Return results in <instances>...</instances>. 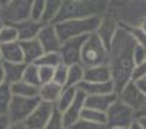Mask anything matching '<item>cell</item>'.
<instances>
[{
    "label": "cell",
    "instance_id": "11",
    "mask_svg": "<svg viewBox=\"0 0 146 129\" xmlns=\"http://www.w3.org/2000/svg\"><path fill=\"white\" fill-rule=\"evenodd\" d=\"M36 39L39 44L42 45L44 52H51V51H59L61 48V39L56 33L55 25L54 23H44L42 28L39 29Z\"/></svg>",
    "mask_w": 146,
    "mask_h": 129
},
{
    "label": "cell",
    "instance_id": "49",
    "mask_svg": "<svg viewBox=\"0 0 146 129\" xmlns=\"http://www.w3.org/2000/svg\"><path fill=\"white\" fill-rule=\"evenodd\" d=\"M10 2H12V0H0V7H2V9H3V7H6Z\"/></svg>",
    "mask_w": 146,
    "mask_h": 129
},
{
    "label": "cell",
    "instance_id": "51",
    "mask_svg": "<svg viewBox=\"0 0 146 129\" xmlns=\"http://www.w3.org/2000/svg\"><path fill=\"white\" fill-rule=\"evenodd\" d=\"M107 129H127V128H123V126H111V128H107Z\"/></svg>",
    "mask_w": 146,
    "mask_h": 129
},
{
    "label": "cell",
    "instance_id": "18",
    "mask_svg": "<svg viewBox=\"0 0 146 129\" xmlns=\"http://www.w3.org/2000/svg\"><path fill=\"white\" fill-rule=\"evenodd\" d=\"M77 89L81 90L82 93H86L87 96L90 94H106V93H113L114 92V84L113 80L104 81V83H96V81H84L82 80Z\"/></svg>",
    "mask_w": 146,
    "mask_h": 129
},
{
    "label": "cell",
    "instance_id": "8",
    "mask_svg": "<svg viewBox=\"0 0 146 129\" xmlns=\"http://www.w3.org/2000/svg\"><path fill=\"white\" fill-rule=\"evenodd\" d=\"M117 99L127 104L129 107L135 110V113L146 103V97L142 94V92L137 89V86L133 80H129L123 87L117 92Z\"/></svg>",
    "mask_w": 146,
    "mask_h": 129
},
{
    "label": "cell",
    "instance_id": "48",
    "mask_svg": "<svg viewBox=\"0 0 146 129\" xmlns=\"http://www.w3.org/2000/svg\"><path fill=\"white\" fill-rule=\"evenodd\" d=\"M5 83V70H3V64L0 61V84Z\"/></svg>",
    "mask_w": 146,
    "mask_h": 129
},
{
    "label": "cell",
    "instance_id": "1",
    "mask_svg": "<svg viewBox=\"0 0 146 129\" xmlns=\"http://www.w3.org/2000/svg\"><path fill=\"white\" fill-rule=\"evenodd\" d=\"M135 44V38L120 23L109 45V66L111 70V80L116 93L130 80L132 70L135 67L132 57Z\"/></svg>",
    "mask_w": 146,
    "mask_h": 129
},
{
    "label": "cell",
    "instance_id": "40",
    "mask_svg": "<svg viewBox=\"0 0 146 129\" xmlns=\"http://www.w3.org/2000/svg\"><path fill=\"white\" fill-rule=\"evenodd\" d=\"M135 81V80H133ZM136 83V86H137V89L142 92V94L146 97V78H140V80H136L135 81Z\"/></svg>",
    "mask_w": 146,
    "mask_h": 129
},
{
    "label": "cell",
    "instance_id": "13",
    "mask_svg": "<svg viewBox=\"0 0 146 129\" xmlns=\"http://www.w3.org/2000/svg\"><path fill=\"white\" fill-rule=\"evenodd\" d=\"M12 25L17 31L19 41H28V39H33V38L38 36V32L42 28L44 23L39 22V20H33V19L28 17V19H23V20H19V22H13Z\"/></svg>",
    "mask_w": 146,
    "mask_h": 129
},
{
    "label": "cell",
    "instance_id": "41",
    "mask_svg": "<svg viewBox=\"0 0 146 129\" xmlns=\"http://www.w3.org/2000/svg\"><path fill=\"white\" fill-rule=\"evenodd\" d=\"M7 129H29L25 122H12Z\"/></svg>",
    "mask_w": 146,
    "mask_h": 129
},
{
    "label": "cell",
    "instance_id": "20",
    "mask_svg": "<svg viewBox=\"0 0 146 129\" xmlns=\"http://www.w3.org/2000/svg\"><path fill=\"white\" fill-rule=\"evenodd\" d=\"M3 70H5V81L12 84L19 80H22L23 71L26 67V62H9V61H2Z\"/></svg>",
    "mask_w": 146,
    "mask_h": 129
},
{
    "label": "cell",
    "instance_id": "9",
    "mask_svg": "<svg viewBox=\"0 0 146 129\" xmlns=\"http://www.w3.org/2000/svg\"><path fill=\"white\" fill-rule=\"evenodd\" d=\"M54 109H55V103L40 100L38 103V106L32 110V113L28 116L25 123L28 125L29 129H44L48 119L51 118Z\"/></svg>",
    "mask_w": 146,
    "mask_h": 129
},
{
    "label": "cell",
    "instance_id": "33",
    "mask_svg": "<svg viewBox=\"0 0 146 129\" xmlns=\"http://www.w3.org/2000/svg\"><path fill=\"white\" fill-rule=\"evenodd\" d=\"M70 128L71 129H107V125L96 123V122H90V120H84V119H78Z\"/></svg>",
    "mask_w": 146,
    "mask_h": 129
},
{
    "label": "cell",
    "instance_id": "50",
    "mask_svg": "<svg viewBox=\"0 0 146 129\" xmlns=\"http://www.w3.org/2000/svg\"><path fill=\"white\" fill-rule=\"evenodd\" d=\"M5 26V20H3V17L0 16V31H2V28Z\"/></svg>",
    "mask_w": 146,
    "mask_h": 129
},
{
    "label": "cell",
    "instance_id": "39",
    "mask_svg": "<svg viewBox=\"0 0 146 129\" xmlns=\"http://www.w3.org/2000/svg\"><path fill=\"white\" fill-rule=\"evenodd\" d=\"M10 119L7 116V113H2L0 115V129H7L10 126Z\"/></svg>",
    "mask_w": 146,
    "mask_h": 129
},
{
    "label": "cell",
    "instance_id": "10",
    "mask_svg": "<svg viewBox=\"0 0 146 129\" xmlns=\"http://www.w3.org/2000/svg\"><path fill=\"white\" fill-rule=\"evenodd\" d=\"M86 38H87V35L75 36V38H70L67 41H62L61 48H59L62 62L67 64V66L80 62V54H81V48H82V44H84Z\"/></svg>",
    "mask_w": 146,
    "mask_h": 129
},
{
    "label": "cell",
    "instance_id": "16",
    "mask_svg": "<svg viewBox=\"0 0 146 129\" xmlns=\"http://www.w3.org/2000/svg\"><path fill=\"white\" fill-rule=\"evenodd\" d=\"M19 42H20V48H22V54H23V62L26 64L36 62L39 57L44 54V48L36 38L28 39V41H19Z\"/></svg>",
    "mask_w": 146,
    "mask_h": 129
},
{
    "label": "cell",
    "instance_id": "45",
    "mask_svg": "<svg viewBox=\"0 0 146 129\" xmlns=\"http://www.w3.org/2000/svg\"><path fill=\"white\" fill-rule=\"evenodd\" d=\"M127 129H142V126H140V123L137 122V119H135V120L127 126Z\"/></svg>",
    "mask_w": 146,
    "mask_h": 129
},
{
    "label": "cell",
    "instance_id": "27",
    "mask_svg": "<svg viewBox=\"0 0 146 129\" xmlns=\"http://www.w3.org/2000/svg\"><path fill=\"white\" fill-rule=\"evenodd\" d=\"M62 62L59 51H51V52H44L39 57V59L35 62L36 66H48V67H56Z\"/></svg>",
    "mask_w": 146,
    "mask_h": 129
},
{
    "label": "cell",
    "instance_id": "24",
    "mask_svg": "<svg viewBox=\"0 0 146 129\" xmlns=\"http://www.w3.org/2000/svg\"><path fill=\"white\" fill-rule=\"evenodd\" d=\"M61 5H62V0H45V9H44V15H42L40 22L52 23L61 9Z\"/></svg>",
    "mask_w": 146,
    "mask_h": 129
},
{
    "label": "cell",
    "instance_id": "34",
    "mask_svg": "<svg viewBox=\"0 0 146 129\" xmlns=\"http://www.w3.org/2000/svg\"><path fill=\"white\" fill-rule=\"evenodd\" d=\"M44 9H45V0H33L32 7H31V19L40 22L44 15Z\"/></svg>",
    "mask_w": 146,
    "mask_h": 129
},
{
    "label": "cell",
    "instance_id": "2",
    "mask_svg": "<svg viewBox=\"0 0 146 129\" xmlns=\"http://www.w3.org/2000/svg\"><path fill=\"white\" fill-rule=\"evenodd\" d=\"M101 20V15H93L87 17H80V19H70V20H62V22H56L55 29L56 33L62 41H67L70 38L75 36H84L90 35L97 31L98 25Z\"/></svg>",
    "mask_w": 146,
    "mask_h": 129
},
{
    "label": "cell",
    "instance_id": "22",
    "mask_svg": "<svg viewBox=\"0 0 146 129\" xmlns=\"http://www.w3.org/2000/svg\"><path fill=\"white\" fill-rule=\"evenodd\" d=\"M10 92L13 96H23V97H36L39 93V87L26 83L25 80H19L10 84Z\"/></svg>",
    "mask_w": 146,
    "mask_h": 129
},
{
    "label": "cell",
    "instance_id": "53",
    "mask_svg": "<svg viewBox=\"0 0 146 129\" xmlns=\"http://www.w3.org/2000/svg\"><path fill=\"white\" fill-rule=\"evenodd\" d=\"M0 61H2V52H0Z\"/></svg>",
    "mask_w": 146,
    "mask_h": 129
},
{
    "label": "cell",
    "instance_id": "15",
    "mask_svg": "<svg viewBox=\"0 0 146 129\" xmlns=\"http://www.w3.org/2000/svg\"><path fill=\"white\" fill-rule=\"evenodd\" d=\"M116 100H117V93L116 92L106 93V94H90V96L86 94L84 106L91 107V109H97L100 112H106L110 107V104Z\"/></svg>",
    "mask_w": 146,
    "mask_h": 129
},
{
    "label": "cell",
    "instance_id": "29",
    "mask_svg": "<svg viewBox=\"0 0 146 129\" xmlns=\"http://www.w3.org/2000/svg\"><path fill=\"white\" fill-rule=\"evenodd\" d=\"M12 92H10V84L9 83H2L0 84V115L7 112V107L12 99Z\"/></svg>",
    "mask_w": 146,
    "mask_h": 129
},
{
    "label": "cell",
    "instance_id": "42",
    "mask_svg": "<svg viewBox=\"0 0 146 129\" xmlns=\"http://www.w3.org/2000/svg\"><path fill=\"white\" fill-rule=\"evenodd\" d=\"M93 2H94L96 5H98V6L103 9V12H106V10H107V7H109L110 0H93Z\"/></svg>",
    "mask_w": 146,
    "mask_h": 129
},
{
    "label": "cell",
    "instance_id": "56",
    "mask_svg": "<svg viewBox=\"0 0 146 129\" xmlns=\"http://www.w3.org/2000/svg\"><path fill=\"white\" fill-rule=\"evenodd\" d=\"M145 78H146V77H145Z\"/></svg>",
    "mask_w": 146,
    "mask_h": 129
},
{
    "label": "cell",
    "instance_id": "25",
    "mask_svg": "<svg viewBox=\"0 0 146 129\" xmlns=\"http://www.w3.org/2000/svg\"><path fill=\"white\" fill-rule=\"evenodd\" d=\"M82 78H84V67H82L80 62L68 66V74H67L65 86H75L77 87V86L82 81Z\"/></svg>",
    "mask_w": 146,
    "mask_h": 129
},
{
    "label": "cell",
    "instance_id": "43",
    "mask_svg": "<svg viewBox=\"0 0 146 129\" xmlns=\"http://www.w3.org/2000/svg\"><path fill=\"white\" fill-rule=\"evenodd\" d=\"M130 2V0H110V3H109V6L110 5H117V6H124V5H127Z\"/></svg>",
    "mask_w": 146,
    "mask_h": 129
},
{
    "label": "cell",
    "instance_id": "32",
    "mask_svg": "<svg viewBox=\"0 0 146 129\" xmlns=\"http://www.w3.org/2000/svg\"><path fill=\"white\" fill-rule=\"evenodd\" d=\"M67 74H68V66L64 64V62H61L59 66H56L55 70H54L52 81H55L56 84H59V86L64 87L65 83H67Z\"/></svg>",
    "mask_w": 146,
    "mask_h": 129
},
{
    "label": "cell",
    "instance_id": "23",
    "mask_svg": "<svg viewBox=\"0 0 146 129\" xmlns=\"http://www.w3.org/2000/svg\"><path fill=\"white\" fill-rule=\"evenodd\" d=\"M77 87L75 86H64V89H62L58 100L55 102V107L59 110V112H64L67 107L72 103L75 94H77Z\"/></svg>",
    "mask_w": 146,
    "mask_h": 129
},
{
    "label": "cell",
    "instance_id": "28",
    "mask_svg": "<svg viewBox=\"0 0 146 129\" xmlns=\"http://www.w3.org/2000/svg\"><path fill=\"white\" fill-rule=\"evenodd\" d=\"M22 80H25L26 83H29V84H32V86H36V87H39V86H40V81H39V73H38V66H36L35 62H32V64H26Z\"/></svg>",
    "mask_w": 146,
    "mask_h": 129
},
{
    "label": "cell",
    "instance_id": "46",
    "mask_svg": "<svg viewBox=\"0 0 146 129\" xmlns=\"http://www.w3.org/2000/svg\"><path fill=\"white\" fill-rule=\"evenodd\" d=\"M137 28H139L143 33H146V16L140 20V23H139V26H137Z\"/></svg>",
    "mask_w": 146,
    "mask_h": 129
},
{
    "label": "cell",
    "instance_id": "52",
    "mask_svg": "<svg viewBox=\"0 0 146 129\" xmlns=\"http://www.w3.org/2000/svg\"><path fill=\"white\" fill-rule=\"evenodd\" d=\"M2 10H3V9H2V7H0V16H2Z\"/></svg>",
    "mask_w": 146,
    "mask_h": 129
},
{
    "label": "cell",
    "instance_id": "4",
    "mask_svg": "<svg viewBox=\"0 0 146 129\" xmlns=\"http://www.w3.org/2000/svg\"><path fill=\"white\" fill-rule=\"evenodd\" d=\"M103 13L106 12H103V9L98 5H96L93 0H64L52 23L70 19L87 17L93 15H103Z\"/></svg>",
    "mask_w": 146,
    "mask_h": 129
},
{
    "label": "cell",
    "instance_id": "7",
    "mask_svg": "<svg viewBox=\"0 0 146 129\" xmlns=\"http://www.w3.org/2000/svg\"><path fill=\"white\" fill-rule=\"evenodd\" d=\"M33 0H12V2L3 7L2 17L5 22L13 23L31 17V7H32Z\"/></svg>",
    "mask_w": 146,
    "mask_h": 129
},
{
    "label": "cell",
    "instance_id": "47",
    "mask_svg": "<svg viewBox=\"0 0 146 129\" xmlns=\"http://www.w3.org/2000/svg\"><path fill=\"white\" fill-rule=\"evenodd\" d=\"M136 116H146V103L140 107L137 112H136Z\"/></svg>",
    "mask_w": 146,
    "mask_h": 129
},
{
    "label": "cell",
    "instance_id": "36",
    "mask_svg": "<svg viewBox=\"0 0 146 129\" xmlns=\"http://www.w3.org/2000/svg\"><path fill=\"white\" fill-rule=\"evenodd\" d=\"M54 70L55 67H48V66H38V73H39V81L40 84L52 81L54 77Z\"/></svg>",
    "mask_w": 146,
    "mask_h": 129
},
{
    "label": "cell",
    "instance_id": "3",
    "mask_svg": "<svg viewBox=\"0 0 146 129\" xmlns=\"http://www.w3.org/2000/svg\"><path fill=\"white\" fill-rule=\"evenodd\" d=\"M80 64L82 67H93L100 64H109V48L103 44L96 32L87 35L80 54Z\"/></svg>",
    "mask_w": 146,
    "mask_h": 129
},
{
    "label": "cell",
    "instance_id": "37",
    "mask_svg": "<svg viewBox=\"0 0 146 129\" xmlns=\"http://www.w3.org/2000/svg\"><path fill=\"white\" fill-rule=\"evenodd\" d=\"M132 57H133V62H135V66H136V64H140V62L146 61V49L136 42L135 47H133Z\"/></svg>",
    "mask_w": 146,
    "mask_h": 129
},
{
    "label": "cell",
    "instance_id": "31",
    "mask_svg": "<svg viewBox=\"0 0 146 129\" xmlns=\"http://www.w3.org/2000/svg\"><path fill=\"white\" fill-rule=\"evenodd\" d=\"M44 129H65V123H64V116H62V112H59L56 107H55Z\"/></svg>",
    "mask_w": 146,
    "mask_h": 129
},
{
    "label": "cell",
    "instance_id": "55",
    "mask_svg": "<svg viewBox=\"0 0 146 129\" xmlns=\"http://www.w3.org/2000/svg\"><path fill=\"white\" fill-rule=\"evenodd\" d=\"M62 2H64V0H62Z\"/></svg>",
    "mask_w": 146,
    "mask_h": 129
},
{
    "label": "cell",
    "instance_id": "12",
    "mask_svg": "<svg viewBox=\"0 0 146 129\" xmlns=\"http://www.w3.org/2000/svg\"><path fill=\"white\" fill-rule=\"evenodd\" d=\"M119 26H120V23L114 15H111V13H103L101 15V20H100V25H98L96 33L98 35V38L103 41V44L107 48L110 45L116 31L119 29Z\"/></svg>",
    "mask_w": 146,
    "mask_h": 129
},
{
    "label": "cell",
    "instance_id": "30",
    "mask_svg": "<svg viewBox=\"0 0 146 129\" xmlns=\"http://www.w3.org/2000/svg\"><path fill=\"white\" fill-rule=\"evenodd\" d=\"M19 41L17 38V31L12 23H6L0 31V44H9V42H16Z\"/></svg>",
    "mask_w": 146,
    "mask_h": 129
},
{
    "label": "cell",
    "instance_id": "44",
    "mask_svg": "<svg viewBox=\"0 0 146 129\" xmlns=\"http://www.w3.org/2000/svg\"><path fill=\"white\" fill-rule=\"evenodd\" d=\"M136 119H137V122L140 123L142 129H146V116H136Z\"/></svg>",
    "mask_w": 146,
    "mask_h": 129
},
{
    "label": "cell",
    "instance_id": "19",
    "mask_svg": "<svg viewBox=\"0 0 146 129\" xmlns=\"http://www.w3.org/2000/svg\"><path fill=\"white\" fill-rule=\"evenodd\" d=\"M0 52H2V61L23 62V54L19 41L9 42V44H0Z\"/></svg>",
    "mask_w": 146,
    "mask_h": 129
},
{
    "label": "cell",
    "instance_id": "5",
    "mask_svg": "<svg viewBox=\"0 0 146 129\" xmlns=\"http://www.w3.org/2000/svg\"><path fill=\"white\" fill-rule=\"evenodd\" d=\"M40 99L36 97H23V96H12L9 107H7V116L10 122H25L32 110L38 106Z\"/></svg>",
    "mask_w": 146,
    "mask_h": 129
},
{
    "label": "cell",
    "instance_id": "17",
    "mask_svg": "<svg viewBox=\"0 0 146 129\" xmlns=\"http://www.w3.org/2000/svg\"><path fill=\"white\" fill-rule=\"evenodd\" d=\"M84 81H96L104 83L111 80V70L109 64H100V66L86 67L84 68Z\"/></svg>",
    "mask_w": 146,
    "mask_h": 129
},
{
    "label": "cell",
    "instance_id": "38",
    "mask_svg": "<svg viewBox=\"0 0 146 129\" xmlns=\"http://www.w3.org/2000/svg\"><path fill=\"white\" fill-rule=\"evenodd\" d=\"M146 77V61L140 62V64H136L132 70V76H130V80H140V78H145Z\"/></svg>",
    "mask_w": 146,
    "mask_h": 129
},
{
    "label": "cell",
    "instance_id": "35",
    "mask_svg": "<svg viewBox=\"0 0 146 129\" xmlns=\"http://www.w3.org/2000/svg\"><path fill=\"white\" fill-rule=\"evenodd\" d=\"M123 26L130 32V35L135 38V41L137 42V44L142 45V47L146 49V33H143L137 26H132V25H123Z\"/></svg>",
    "mask_w": 146,
    "mask_h": 129
},
{
    "label": "cell",
    "instance_id": "54",
    "mask_svg": "<svg viewBox=\"0 0 146 129\" xmlns=\"http://www.w3.org/2000/svg\"><path fill=\"white\" fill-rule=\"evenodd\" d=\"M65 129H71V128H70V126H65Z\"/></svg>",
    "mask_w": 146,
    "mask_h": 129
},
{
    "label": "cell",
    "instance_id": "26",
    "mask_svg": "<svg viewBox=\"0 0 146 129\" xmlns=\"http://www.w3.org/2000/svg\"><path fill=\"white\" fill-rule=\"evenodd\" d=\"M80 119L84 120H90V122H96V123H104L106 125V112H100L97 109H91V107H86L81 110Z\"/></svg>",
    "mask_w": 146,
    "mask_h": 129
},
{
    "label": "cell",
    "instance_id": "6",
    "mask_svg": "<svg viewBox=\"0 0 146 129\" xmlns=\"http://www.w3.org/2000/svg\"><path fill=\"white\" fill-rule=\"evenodd\" d=\"M136 119V113L132 107L124 104L119 99L110 104V107L106 110V125L107 128L111 126H123L127 128L133 120Z\"/></svg>",
    "mask_w": 146,
    "mask_h": 129
},
{
    "label": "cell",
    "instance_id": "14",
    "mask_svg": "<svg viewBox=\"0 0 146 129\" xmlns=\"http://www.w3.org/2000/svg\"><path fill=\"white\" fill-rule=\"evenodd\" d=\"M84 103H86V93H82L81 90H77V94H75L72 103L62 112L65 126H71L72 123H75L80 119L81 110L84 109Z\"/></svg>",
    "mask_w": 146,
    "mask_h": 129
},
{
    "label": "cell",
    "instance_id": "21",
    "mask_svg": "<svg viewBox=\"0 0 146 129\" xmlns=\"http://www.w3.org/2000/svg\"><path fill=\"white\" fill-rule=\"evenodd\" d=\"M62 86L56 84L55 81H48V83H44L39 86V93H38V97L44 102H51V103H55L62 92Z\"/></svg>",
    "mask_w": 146,
    "mask_h": 129
}]
</instances>
